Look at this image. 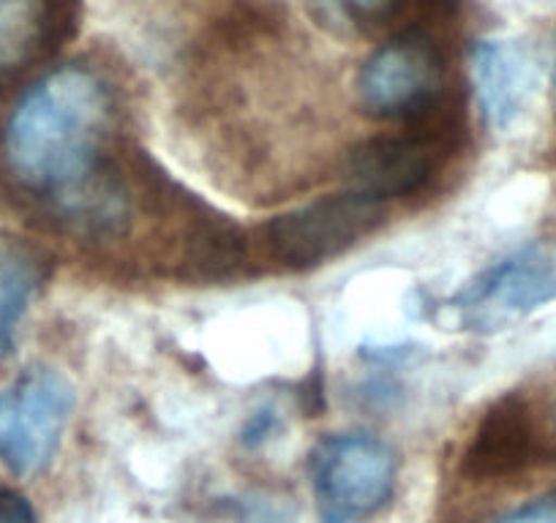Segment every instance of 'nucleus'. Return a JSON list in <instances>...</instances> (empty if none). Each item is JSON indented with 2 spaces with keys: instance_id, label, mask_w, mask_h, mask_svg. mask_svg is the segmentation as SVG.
<instances>
[{
  "instance_id": "6",
  "label": "nucleus",
  "mask_w": 556,
  "mask_h": 523,
  "mask_svg": "<svg viewBox=\"0 0 556 523\" xmlns=\"http://www.w3.org/2000/svg\"><path fill=\"white\" fill-rule=\"evenodd\" d=\"M556 301V245L527 243L494 262L451 301L458 324L472 333H496Z\"/></svg>"
},
{
  "instance_id": "11",
  "label": "nucleus",
  "mask_w": 556,
  "mask_h": 523,
  "mask_svg": "<svg viewBox=\"0 0 556 523\" xmlns=\"http://www.w3.org/2000/svg\"><path fill=\"white\" fill-rule=\"evenodd\" d=\"M41 254L23 243H0V360L14 352L17 328L47 276Z\"/></svg>"
},
{
  "instance_id": "4",
  "label": "nucleus",
  "mask_w": 556,
  "mask_h": 523,
  "mask_svg": "<svg viewBox=\"0 0 556 523\" xmlns=\"http://www.w3.org/2000/svg\"><path fill=\"white\" fill-rule=\"evenodd\" d=\"M382 218V202L346 189L270 218L262 227L260 245L281 268L308 270L361 243Z\"/></svg>"
},
{
  "instance_id": "13",
  "label": "nucleus",
  "mask_w": 556,
  "mask_h": 523,
  "mask_svg": "<svg viewBox=\"0 0 556 523\" xmlns=\"http://www.w3.org/2000/svg\"><path fill=\"white\" fill-rule=\"evenodd\" d=\"M0 523H39L34 505L14 488H0Z\"/></svg>"
},
{
  "instance_id": "10",
  "label": "nucleus",
  "mask_w": 556,
  "mask_h": 523,
  "mask_svg": "<svg viewBox=\"0 0 556 523\" xmlns=\"http://www.w3.org/2000/svg\"><path fill=\"white\" fill-rule=\"evenodd\" d=\"M472 72L485 123L491 128H507L532 90V74L523 52L507 41L483 39L472 47Z\"/></svg>"
},
{
  "instance_id": "1",
  "label": "nucleus",
  "mask_w": 556,
  "mask_h": 523,
  "mask_svg": "<svg viewBox=\"0 0 556 523\" xmlns=\"http://www.w3.org/2000/svg\"><path fill=\"white\" fill-rule=\"evenodd\" d=\"M112 123L115 95L99 72L68 63L45 74L3 126L9 178L77 227L117 175L104 158Z\"/></svg>"
},
{
  "instance_id": "15",
  "label": "nucleus",
  "mask_w": 556,
  "mask_h": 523,
  "mask_svg": "<svg viewBox=\"0 0 556 523\" xmlns=\"http://www.w3.org/2000/svg\"><path fill=\"white\" fill-rule=\"evenodd\" d=\"M554 429H556V404H554Z\"/></svg>"
},
{
  "instance_id": "14",
  "label": "nucleus",
  "mask_w": 556,
  "mask_h": 523,
  "mask_svg": "<svg viewBox=\"0 0 556 523\" xmlns=\"http://www.w3.org/2000/svg\"><path fill=\"white\" fill-rule=\"evenodd\" d=\"M494 523H556V496L532 501V505L521 507V510L510 512Z\"/></svg>"
},
{
  "instance_id": "8",
  "label": "nucleus",
  "mask_w": 556,
  "mask_h": 523,
  "mask_svg": "<svg viewBox=\"0 0 556 523\" xmlns=\"http://www.w3.org/2000/svg\"><path fill=\"white\" fill-rule=\"evenodd\" d=\"M543 452V429L534 407L518 393H507L475 425L462 469L472 480H502L534 467Z\"/></svg>"
},
{
  "instance_id": "3",
  "label": "nucleus",
  "mask_w": 556,
  "mask_h": 523,
  "mask_svg": "<svg viewBox=\"0 0 556 523\" xmlns=\"http://www.w3.org/2000/svg\"><path fill=\"white\" fill-rule=\"evenodd\" d=\"M453 93L445 44L429 34L390 36L357 74L361 106L388 120H412Z\"/></svg>"
},
{
  "instance_id": "2",
  "label": "nucleus",
  "mask_w": 556,
  "mask_h": 523,
  "mask_svg": "<svg viewBox=\"0 0 556 523\" xmlns=\"http://www.w3.org/2000/svg\"><path fill=\"white\" fill-rule=\"evenodd\" d=\"M467 135V110L462 93L434 110L401 123L395 135L374 137L352 151L346 162L350 189L377 202L401 200L424 191L451 162Z\"/></svg>"
},
{
  "instance_id": "12",
  "label": "nucleus",
  "mask_w": 556,
  "mask_h": 523,
  "mask_svg": "<svg viewBox=\"0 0 556 523\" xmlns=\"http://www.w3.org/2000/svg\"><path fill=\"white\" fill-rule=\"evenodd\" d=\"M409 0H306L308 12L333 34H399Z\"/></svg>"
},
{
  "instance_id": "9",
  "label": "nucleus",
  "mask_w": 556,
  "mask_h": 523,
  "mask_svg": "<svg viewBox=\"0 0 556 523\" xmlns=\"http://www.w3.org/2000/svg\"><path fill=\"white\" fill-rule=\"evenodd\" d=\"M85 0H0V68L55 58L77 36Z\"/></svg>"
},
{
  "instance_id": "5",
  "label": "nucleus",
  "mask_w": 556,
  "mask_h": 523,
  "mask_svg": "<svg viewBox=\"0 0 556 523\" xmlns=\"http://www.w3.org/2000/svg\"><path fill=\"white\" fill-rule=\"evenodd\" d=\"M74 387L61 371L28 368L0 390V463L17 477L41 474L61 447Z\"/></svg>"
},
{
  "instance_id": "7",
  "label": "nucleus",
  "mask_w": 556,
  "mask_h": 523,
  "mask_svg": "<svg viewBox=\"0 0 556 523\" xmlns=\"http://www.w3.org/2000/svg\"><path fill=\"white\" fill-rule=\"evenodd\" d=\"M312 477L325 523H355L393 496L395 456L368 434L330 436L314 450Z\"/></svg>"
}]
</instances>
